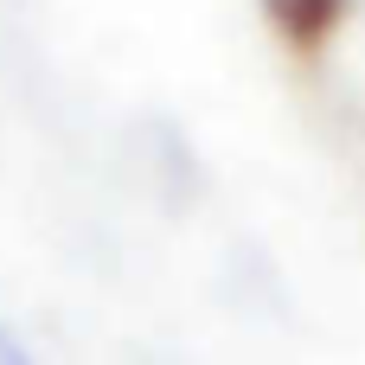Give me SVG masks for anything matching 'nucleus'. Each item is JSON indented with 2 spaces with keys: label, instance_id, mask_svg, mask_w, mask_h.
I'll return each instance as SVG.
<instances>
[{
  "label": "nucleus",
  "instance_id": "nucleus-2",
  "mask_svg": "<svg viewBox=\"0 0 365 365\" xmlns=\"http://www.w3.org/2000/svg\"><path fill=\"white\" fill-rule=\"evenodd\" d=\"M0 365H38V353L26 346V334H19L6 314H0Z\"/></svg>",
  "mask_w": 365,
  "mask_h": 365
},
{
  "label": "nucleus",
  "instance_id": "nucleus-1",
  "mask_svg": "<svg viewBox=\"0 0 365 365\" xmlns=\"http://www.w3.org/2000/svg\"><path fill=\"white\" fill-rule=\"evenodd\" d=\"M269 26L282 32V45L295 51H321L334 38V26L346 19V0H263Z\"/></svg>",
  "mask_w": 365,
  "mask_h": 365
}]
</instances>
